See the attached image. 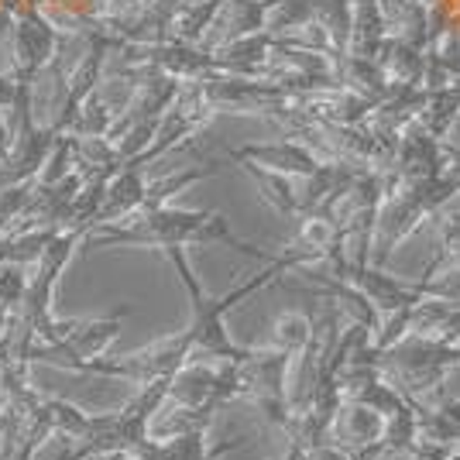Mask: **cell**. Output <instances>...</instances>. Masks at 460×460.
<instances>
[{
    "label": "cell",
    "instance_id": "6da1fadb",
    "mask_svg": "<svg viewBox=\"0 0 460 460\" xmlns=\"http://www.w3.org/2000/svg\"><path fill=\"white\" fill-rule=\"evenodd\" d=\"M207 241H224V244H234V248L254 254V248H244V244L230 234L227 224H224V217H217V213L165 210V207L145 210V217L135 220V224H128V227H107V224H103V230H96L93 237H90V244H96V248H107V244L182 248V244H207Z\"/></svg>",
    "mask_w": 460,
    "mask_h": 460
},
{
    "label": "cell",
    "instance_id": "7a4b0ae2",
    "mask_svg": "<svg viewBox=\"0 0 460 460\" xmlns=\"http://www.w3.org/2000/svg\"><path fill=\"white\" fill-rule=\"evenodd\" d=\"M52 56H56V28H49V21H41L35 7H24V18L18 24V73L14 79H35Z\"/></svg>",
    "mask_w": 460,
    "mask_h": 460
},
{
    "label": "cell",
    "instance_id": "3957f363",
    "mask_svg": "<svg viewBox=\"0 0 460 460\" xmlns=\"http://www.w3.org/2000/svg\"><path fill=\"white\" fill-rule=\"evenodd\" d=\"M385 416L378 409H371L365 402H354L347 409L344 416V443L347 450H354V447H371V443H382L385 437Z\"/></svg>",
    "mask_w": 460,
    "mask_h": 460
},
{
    "label": "cell",
    "instance_id": "277c9868",
    "mask_svg": "<svg viewBox=\"0 0 460 460\" xmlns=\"http://www.w3.org/2000/svg\"><path fill=\"white\" fill-rule=\"evenodd\" d=\"M303 341H306V323H303V320H292V316H288V320L279 323V344H282L286 354L288 350H296Z\"/></svg>",
    "mask_w": 460,
    "mask_h": 460
},
{
    "label": "cell",
    "instance_id": "5b68a950",
    "mask_svg": "<svg viewBox=\"0 0 460 460\" xmlns=\"http://www.w3.org/2000/svg\"><path fill=\"white\" fill-rule=\"evenodd\" d=\"M11 145H14V135L4 128V120H0V162L11 155Z\"/></svg>",
    "mask_w": 460,
    "mask_h": 460
},
{
    "label": "cell",
    "instance_id": "8992f818",
    "mask_svg": "<svg viewBox=\"0 0 460 460\" xmlns=\"http://www.w3.org/2000/svg\"><path fill=\"white\" fill-rule=\"evenodd\" d=\"M282 460H303V447L288 440V450H286V457H282Z\"/></svg>",
    "mask_w": 460,
    "mask_h": 460
},
{
    "label": "cell",
    "instance_id": "52a82bcc",
    "mask_svg": "<svg viewBox=\"0 0 460 460\" xmlns=\"http://www.w3.org/2000/svg\"><path fill=\"white\" fill-rule=\"evenodd\" d=\"M303 460H309V454H306V450H303Z\"/></svg>",
    "mask_w": 460,
    "mask_h": 460
}]
</instances>
